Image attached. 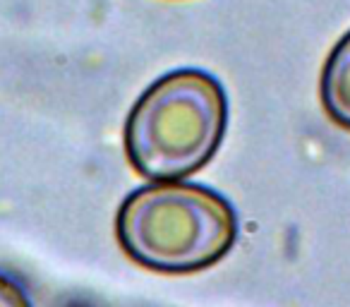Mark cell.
Here are the masks:
<instances>
[{
    "label": "cell",
    "instance_id": "obj_4",
    "mask_svg": "<svg viewBox=\"0 0 350 307\" xmlns=\"http://www.w3.org/2000/svg\"><path fill=\"white\" fill-rule=\"evenodd\" d=\"M0 307H34L25 288L15 278L0 273Z\"/></svg>",
    "mask_w": 350,
    "mask_h": 307
},
{
    "label": "cell",
    "instance_id": "obj_1",
    "mask_svg": "<svg viewBox=\"0 0 350 307\" xmlns=\"http://www.w3.org/2000/svg\"><path fill=\"white\" fill-rule=\"evenodd\" d=\"M228 122L221 82L195 68L156 79L132 106L125 151L132 168L154 183H180L214 159Z\"/></svg>",
    "mask_w": 350,
    "mask_h": 307
},
{
    "label": "cell",
    "instance_id": "obj_3",
    "mask_svg": "<svg viewBox=\"0 0 350 307\" xmlns=\"http://www.w3.org/2000/svg\"><path fill=\"white\" fill-rule=\"evenodd\" d=\"M321 103L340 127L350 130V31L334 46L321 70Z\"/></svg>",
    "mask_w": 350,
    "mask_h": 307
},
{
    "label": "cell",
    "instance_id": "obj_2",
    "mask_svg": "<svg viewBox=\"0 0 350 307\" xmlns=\"http://www.w3.org/2000/svg\"><path fill=\"white\" fill-rule=\"evenodd\" d=\"M116 233L132 262L163 273H192L228 254L238 240V214L209 187L154 183L122 202Z\"/></svg>",
    "mask_w": 350,
    "mask_h": 307
}]
</instances>
